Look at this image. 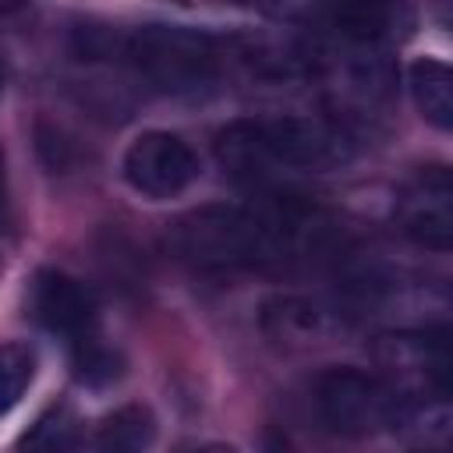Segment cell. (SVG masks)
<instances>
[{
    "instance_id": "6da1fadb",
    "label": "cell",
    "mask_w": 453,
    "mask_h": 453,
    "mask_svg": "<svg viewBox=\"0 0 453 453\" xmlns=\"http://www.w3.org/2000/svg\"><path fill=\"white\" fill-rule=\"evenodd\" d=\"M219 159L237 177H265L276 170L326 173L354 159V138L326 117H269L241 120L219 134Z\"/></svg>"
},
{
    "instance_id": "7a4b0ae2",
    "label": "cell",
    "mask_w": 453,
    "mask_h": 453,
    "mask_svg": "<svg viewBox=\"0 0 453 453\" xmlns=\"http://www.w3.org/2000/svg\"><path fill=\"white\" fill-rule=\"evenodd\" d=\"M304 226L287 212H255L241 205H205L177 219L170 244L195 269H255L280 262Z\"/></svg>"
},
{
    "instance_id": "3957f363",
    "label": "cell",
    "mask_w": 453,
    "mask_h": 453,
    "mask_svg": "<svg viewBox=\"0 0 453 453\" xmlns=\"http://www.w3.org/2000/svg\"><path fill=\"white\" fill-rule=\"evenodd\" d=\"M127 57L152 88L170 96H198L219 81L216 42L180 25L138 28L127 42Z\"/></svg>"
},
{
    "instance_id": "277c9868",
    "label": "cell",
    "mask_w": 453,
    "mask_h": 453,
    "mask_svg": "<svg viewBox=\"0 0 453 453\" xmlns=\"http://www.w3.org/2000/svg\"><path fill=\"white\" fill-rule=\"evenodd\" d=\"M315 407L336 435H375L400 418V393L357 368H329L315 382Z\"/></svg>"
},
{
    "instance_id": "5b68a950",
    "label": "cell",
    "mask_w": 453,
    "mask_h": 453,
    "mask_svg": "<svg viewBox=\"0 0 453 453\" xmlns=\"http://www.w3.org/2000/svg\"><path fill=\"white\" fill-rule=\"evenodd\" d=\"M195 149L170 131H145L124 152V180L145 198H173L198 177Z\"/></svg>"
},
{
    "instance_id": "8992f818",
    "label": "cell",
    "mask_w": 453,
    "mask_h": 453,
    "mask_svg": "<svg viewBox=\"0 0 453 453\" xmlns=\"http://www.w3.org/2000/svg\"><path fill=\"white\" fill-rule=\"evenodd\" d=\"M400 230L432 251H446L453 237V184L442 166L418 170L396 198Z\"/></svg>"
},
{
    "instance_id": "52a82bcc",
    "label": "cell",
    "mask_w": 453,
    "mask_h": 453,
    "mask_svg": "<svg viewBox=\"0 0 453 453\" xmlns=\"http://www.w3.org/2000/svg\"><path fill=\"white\" fill-rule=\"evenodd\" d=\"M28 308L39 326H46L50 333H60V336H74V340H85L96 322L92 294L78 280H71L57 269H42L35 276Z\"/></svg>"
},
{
    "instance_id": "ba28073f",
    "label": "cell",
    "mask_w": 453,
    "mask_h": 453,
    "mask_svg": "<svg viewBox=\"0 0 453 453\" xmlns=\"http://www.w3.org/2000/svg\"><path fill=\"white\" fill-rule=\"evenodd\" d=\"M411 96L425 120H432L439 131H449L453 124V78L442 60H414L411 64Z\"/></svg>"
},
{
    "instance_id": "9c48e42d",
    "label": "cell",
    "mask_w": 453,
    "mask_h": 453,
    "mask_svg": "<svg viewBox=\"0 0 453 453\" xmlns=\"http://www.w3.org/2000/svg\"><path fill=\"white\" fill-rule=\"evenodd\" d=\"M78 442V418L67 407H50L18 439V453H71Z\"/></svg>"
},
{
    "instance_id": "30bf717a",
    "label": "cell",
    "mask_w": 453,
    "mask_h": 453,
    "mask_svg": "<svg viewBox=\"0 0 453 453\" xmlns=\"http://www.w3.org/2000/svg\"><path fill=\"white\" fill-rule=\"evenodd\" d=\"M32 372H35V354L28 347L11 343L0 350V414H7L18 403V396L32 382Z\"/></svg>"
},
{
    "instance_id": "8fae6325",
    "label": "cell",
    "mask_w": 453,
    "mask_h": 453,
    "mask_svg": "<svg viewBox=\"0 0 453 453\" xmlns=\"http://www.w3.org/2000/svg\"><path fill=\"white\" fill-rule=\"evenodd\" d=\"M262 453H294L287 435L283 432H265V442H262Z\"/></svg>"
},
{
    "instance_id": "7c38bea8",
    "label": "cell",
    "mask_w": 453,
    "mask_h": 453,
    "mask_svg": "<svg viewBox=\"0 0 453 453\" xmlns=\"http://www.w3.org/2000/svg\"><path fill=\"white\" fill-rule=\"evenodd\" d=\"M7 216V173H4V152H0V223Z\"/></svg>"
},
{
    "instance_id": "4fadbf2b",
    "label": "cell",
    "mask_w": 453,
    "mask_h": 453,
    "mask_svg": "<svg viewBox=\"0 0 453 453\" xmlns=\"http://www.w3.org/2000/svg\"><path fill=\"white\" fill-rule=\"evenodd\" d=\"M202 453H234V449H226V446H209V449H202Z\"/></svg>"
},
{
    "instance_id": "5bb4252c",
    "label": "cell",
    "mask_w": 453,
    "mask_h": 453,
    "mask_svg": "<svg viewBox=\"0 0 453 453\" xmlns=\"http://www.w3.org/2000/svg\"><path fill=\"white\" fill-rule=\"evenodd\" d=\"M99 453H124V449H110V446H99Z\"/></svg>"
}]
</instances>
